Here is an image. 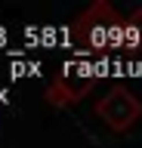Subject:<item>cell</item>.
I'll list each match as a JSON object with an SVG mask.
<instances>
[{
	"mask_svg": "<svg viewBox=\"0 0 142 148\" xmlns=\"http://www.w3.org/2000/svg\"><path fill=\"white\" fill-rule=\"evenodd\" d=\"M71 37L80 53H102L111 46H127V22L111 9V3L96 0L71 25Z\"/></svg>",
	"mask_w": 142,
	"mask_h": 148,
	"instance_id": "cell-1",
	"label": "cell"
},
{
	"mask_svg": "<svg viewBox=\"0 0 142 148\" xmlns=\"http://www.w3.org/2000/svg\"><path fill=\"white\" fill-rule=\"evenodd\" d=\"M96 117L102 120L111 133H127L139 123L142 117V102L133 96L127 86H111L96 99Z\"/></svg>",
	"mask_w": 142,
	"mask_h": 148,
	"instance_id": "cell-2",
	"label": "cell"
},
{
	"mask_svg": "<svg viewBox=\"0 0 142 148\" xmlns=\"http://www.w3.org/2000/svg\"><path fill=\"white\" fill-rule=\"evenodd\" d=\"M93 86H96V77H86V68L80 74H71V68H68L47 86V102L53 108H68V105H77L80 99H86V92Z\"/></svg>",
	"mask_w": 142,
	"mask_h": 148,
	"instance_id": "cell-3",
	"label": "cell"
},
{
	"mask_svg": "<svg viewBox=\"0 0 142 148\" xmlns=\"http://www.w3.org/2000/svg\"><path fill=\"white\" fill-rule=\"evenodd\" d=\"M142 43V9H136L130 18H127V46Z\"/></svg>",
	"mask_w": 142,
	"mask_h": 148,
	"instance_id": "cell-4",
	"label": "cell"
}]
</instances>
